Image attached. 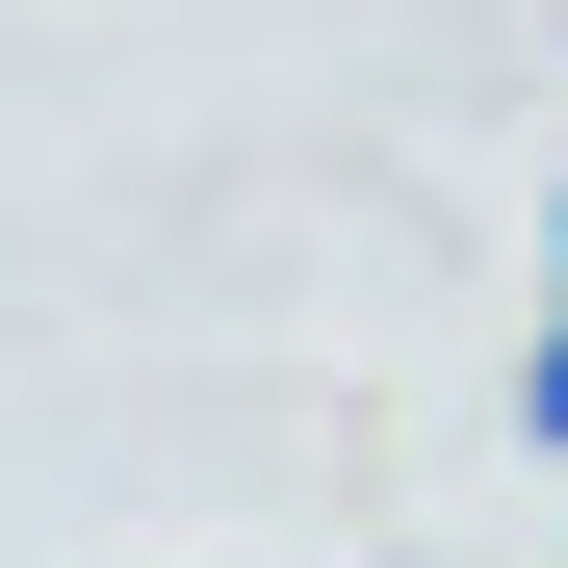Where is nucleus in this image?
<instances>
[{
  "instance_id": "1",
  "label": "nucleus",
  "mask_w": 568,
  "mask_h": 568,
  "mask_svg": "<svg viewBox=\"0 0 568 568\" xmlns=\"http://www.w3.org/2000/svg\"><path fill=\"white\" fill-rule=\"evenodd\" d=\"M517 439L568 465V181H542V336H517Z\"/></svg>"
}]
</instances>
